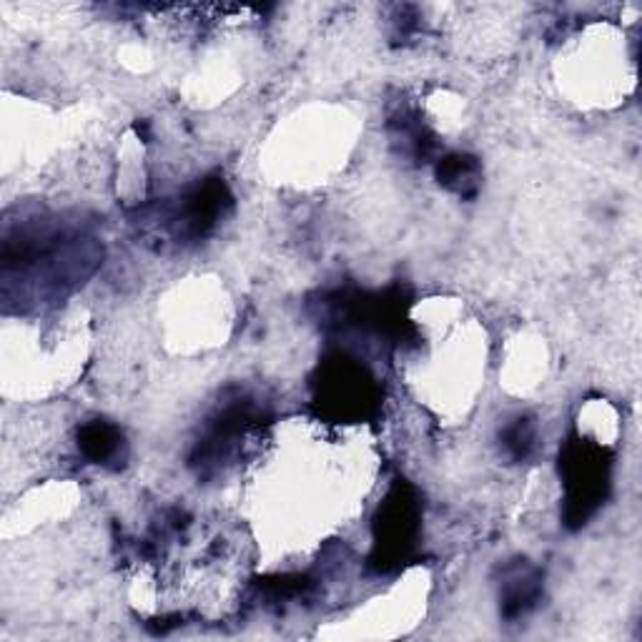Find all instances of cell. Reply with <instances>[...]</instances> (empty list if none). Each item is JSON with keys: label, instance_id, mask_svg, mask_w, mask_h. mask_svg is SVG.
<instances>
[{"label": "cell", "instance_id": "cell-1", "mask_svg": "<svg viewBox=\"0 0 642 642\" xmlns=\"http://www.w3.org/2000/svg\"><path fill=\"white\" fill-rule=\"evenodd\" d=\"M562 474L567 490V522L580 527L608 495L610 462L605 460V450L595 442H570L562 457Z\"/></svg>", "mask_w": 642, "mask_h": 642}, {"label": "cell", "instance_id": "cell-2", "mask_svg": "<svg viewBox=\"0 0 642 642\" xmlns=\"http://www.w3.org/2000/svg\"><path fill=\"white\" fill-rule=\"evenodd\" d=\"M540 597V577L527 565H512L502 582V608L507 618H520L535 608Z\"/></svg>", "mask_w": 642, "mask_h": 642}, {"label": "cell", "instance_id": "cell-3", "mask_svg": "<svg viewBox=\"0 0 642 642\" xmlns=\"http://www.w3.org/2000/svg\"><path fill=\"white\" fill-rule=\"evenodd\" d=\"M78 447L96 464L113 462L124 452V434L108 422H88L78 432Z\"/></svg>", "mask_w": 642, "mask_h": 642}, {"label": "cell", "instance_id": "cell-4", "mask_svg": "<svg viewBox=\"0 0 642 642\" xmlns=\"http://www.w3.org/2000/svg\"><path fill=\"white\" fill-rule=\"evenodd\" d=\"M437 179L439 184H444L452 191H457L460 196H470L477 189V164H474V158L462 154L447 156L439 164Z\"/></svg>", "mask_w": 642, "mask_h": 642}, {"label": "cell", "instance_id": "cell-5", "mask_svg": "<svg viewBox=\"0 0 642 642\" xmlns=\"http://www.w3.org/2000/svg\"><path fill=\"white\" fill-rule=\"evenodd\" d=\"M502 444H505V450L512 460H517V462L527 460L530 454L535 452V444H537L535 422H532L530 417H517L505 432H502Z\"/></svg>", "mask_w": 642, "mask_h": 642}]
</instances>
